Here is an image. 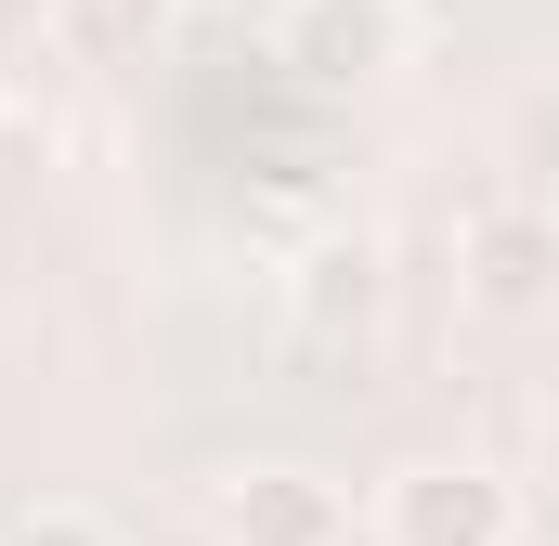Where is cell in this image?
<instances>
[{"label":"cell","mask_w":559,"mask_h":546,"mask_svg":"<svg viewBox=\"0 0 559 546\" xmlns=\"http://www.w3.org/2000/svg\"><path fill=\"white\" fill-rule=\"evenodd\" d=\"M0 546H118V534H105L92 508H13V521H0Z\"/></svg>","instance_id":"obj_7"},{"label":"cell","mask_w":559,"mask_h":546,"mask_svg":"<svg viewBox=\"0 0 559 546\" xmlns=\"http://www.w3.org/2000/svg\"><path fill=\"white\" fill-rule=\"evenodd\" d=\"M169 13H182V0H52V39H66L79 66H131Z\"/></svg>","instance_id":"obj_6"},{"label":"cell","mask_w":559,"mask_h":546,"mask_svg":"<svg viewBox=\"0 0 559 546\" xmlns=\"http://www.w3.org/2000/svg\"><path fill=\"white\" fill-rule=\"evenodd\" d=\"M274 66L312 92H365L404 66V0H286L274 13Z\"/></svg>","instance_id":"obj_3"},{"label":"cell","mask_w":559,"mask_h":546,"mask_svg":"<svg viewBox=\"0 0 559 546\" xmlns=\"http://www.w3.org/2000/svg\"><path fill=\"white\" fill-rule=\"evenodd\" d=\"M182 13H222V0H182Z\"/></svg>","instance_id":"obj_10"},{"label":"cell","mask_w":559,"mask_h":546,"mask_svg":"<svg viewBox=\"0 0 559 546\" xmlns=\"http://www.w3.org/2000/svg\"><path fill=\"white\" fill-rule=\"evenodd\" d=\"M378 325H391V248L378 235L325 222V235L286 248V339L299 352H365Z\"/></svg>","instance_id":"obj_1"},{"label":"cell","mask_w":559,"mask_h":546,"mask_svg":"<svg viewBox=\"0 0 559 546\" xmlns=\"http://www.w3.org/2000/svg\"><path fill=\"white\" fill-rule=\"evenodd\" d=\"M0 26H52V0H0Z\"/></svg>","instance_id":"obj_9"},{"label":"cell","mask_w":559,"mask_h":546,"mask_svg":"<svg viewBox=\"0 0 559 546\" xmlns=\"http://www.w3.org/2000/svg\"><path fill=\"white\" fill-rule=\"evenodd\" d=\"M378 534L391 546H521V495L468 455H417L378 482Z\"/></svg>","instance_id":"obj_2"},{"label":"cell","mask_w":559,"mask_h":546,"mask_svg":"<svg viewBox=\"0 0 559 546\" xmlns=\"http://www.w3.org/2000/svg\"><path fill=\"white\" fill-rule=\"evenodd\" d=\"M455 286H468L481 312H547V299H559V209H534V195L468 209V235H455Z\"/></svg>","instance_id":"obj_4"},{"label":"cell","mask_w":559,"mask_h":546,"mask_svg":"<svg viewBox=\"0 0 559 546\" xmlns=\"http://www.w3.org/2000/svg\"><path fill=\"white\" fill-rule=\"evenodd\" d=\"M521 169H534V182H559V92H534V105H521Z\"/></svg>","instance_id":"obj_8"},{"label":"cell","mask_w":559,"mask_h":546,"mask_svg":"<svg viewBox=\"0 0 559 546\" xmlns=\"http://www.w3.org/2000/svg\"><path fill=\"white\" fill-rule=\"evenodd\" d=\"M338 482L325 468H299V455H261V468H235L222 482V534L235 546H338Z\"/></svg>","instance_id":"obj_5"}]
</instances>
